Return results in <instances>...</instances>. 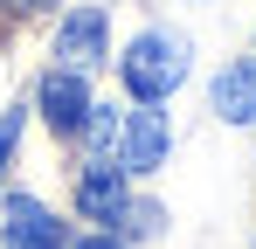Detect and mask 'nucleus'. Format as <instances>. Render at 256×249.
<instances>
[{
  "label": "nucleus",
  "instance_id": "nucleus-1",
  "mask_svg": "<svg viewBox=\"0 0 256 249\" xmlns=\"http://www.w3.org/2000/svg\"><path fill=\"white\" fill-rule=\"evenodd\" d=\"M187 83V35L173 28H146V35L125 48V90L138 104H160Z\"/></svg>",
  "mask_w": 256,
  "mask_h": 249
},
{
  "label": "nucleus",
  "instance_id": "nucleus-2",
  "mask_svg": "<svg viewBox=\"0 0 256 249\" xmlns=\"http://www.w3.org/2000/svg\"><path fill=\"white\" fill-rule=\"evenodd\" d=\"M166 111H125L118 118V166L125 173H152V166H166Z\"/></svg>",
  "mask_w": 256,
  "mask_h": 249
},
{
  "label": "nucleus",
  "instance_id": "nucleus-3",
  "mask_svg": "<svg viewBox=\"0 0 256 249\" xmlns=\"http://www.w3.org/2000/svg\"><path fill=\"white\" fill-rule=\"evenodd\" d=\"M104 42H111V21H104V7H76V14L56 28V56H62V70L90 76V70L104 62Z\"/></svg>",
  "mask_w": 256,
  "mask_h": 249
},
{
  "label": "nucleus",
  "instance_id": "nucleus-4",
  "mask_svg": "<svg viewBox=\"0 0 256 249\" xmlns=\"http://www.w3.org/2000/svg\"><path fill=\"white\" fill-rule=\"evenodd\" d=\"M42 118H48V132H84V118H90V83L76 76V70H48L42 76Z\"/></svg>",
  "mask_w": 256,
  "mask_h": 249
},
{
  "label": "nucleus",
  "instance_id": "nucleus-5",
  "mask_svg": "<svg viewBox=\"0 0 256 249\" xmlns=\"http://www.w3.org/2000/svg\"><path fill=\"white\" fill-rule=\"evenodd\" d=\"M76 208H84L90 222H125V166H111V160H90V173L76 180Z\"/></svg>",
  "mask_w": 256,
  "mask_h": 249
},
{
  "label": "nucleus",
  "instance_id": "nucleus-6",
  "mask_svg": "<svg viewBox=\"0 0 256 249\" xmlns=\"http://www.w3.org/2000/svg\"><path fill=\"white\" fill-rule=\"evenodd\" d=\"M62 222L48 214L42 201H28V194H14L7 201V249H62Z\"/></svg>",
  "mask_w": 256,
  "mask_h": 249
},
{
  "label": "nucleus",
  "instance_id": "nucleus-7",
  "mask_svg": "<svg viewBox=\"0 0 256 249\" xmlns=\"http://www.w3.org/2000/svg\"><path fill=\"white\" fill-rule=\"evenodd\" d=\"M208 104H214V118H228V124H256V62H228L214 76Z\"/></svg>",
  "mask_w": 256,
  "mask_h": 249
},
{
  "label": "nucleus",
  "instance_id": "nucleus-8",
  "mask_svg": "<svg viewBox=\"0 0 256 249\" xmlns=\"http://www.w3.org/2000/svg\"><path fill=\"white\" fill-rule=\"evenodd\" d=\"M14 138H21V111L0 118V173H7V160H14Z\"/></svg>",
  "mask_w": 256,
  "mask_h": 249
},
{
  "label": "nucleus",
  "instance_id": "nucleus-9",
  "mask_svg": "<svg viewBox=\"0 0 256 249\" xmlns=\"http://www.w3.org/2000/svg\"><path fill=\"white\" fill-rule=\"evenodd\" d=\"M62 249H118L111 236H84V242H62Z\"/></svg>",
  "mask_w": 256,
  "mask_h": 249
},
{
  "label": "nucleus",
  "instance_id": "nucleus-10",
  "mask_svg": "<svg viewBox=\"0 0 256 249\" xmlns=\"http://www.w3.org/2000/svg\"><path fill=\"white\" fill-rule=\"evenodd\" d=\"M14 7H56V0H14Z\"/></svg>",
  "mask_w": 256,
  "mask_h": 249
}]
</instances>
